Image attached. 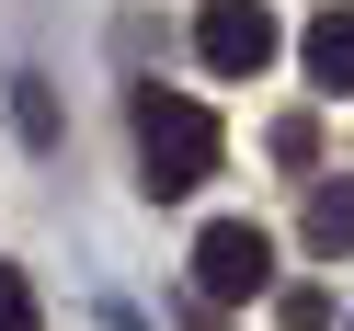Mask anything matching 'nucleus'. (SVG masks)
Masks as SVG:
<instances>
[{
	"instance_id": "f257e3e1",
	"label": "nucleus",
	"mask_w": 354,
	"mask_h": 331,
	"mask_svg": "<svg viewBox=\"0 0 354 331\" xmlns=\"http://www.w3.org/2000/svg\"><path fill=\"white\" fill-rule=\"evenodd\" d=\"M126 115H138V160H149L138 183H149V194H194V183L217 171V115H206L194 92H160V80H149Z\"/></svg>"
},
{
	"instance_id": "f03ea898",
	"label": "nucleus",
	"mask_w": 354,
	"mask_h": 331,
	"mask_svg": "<svg viewBox=\"0 0 354 331\" xmlns=\"http://www.w3.org/2000/svg\"><path fill=\"white\" fill-rule=\"evenodd\" d=\"M194 297H206V308H252V297H274V240H263L252 217H217V229L194 240Z\"/></svg>"
},
{
	"instance_id": "7ed1b4c3",
	"label": "nucleus",
	"mask_w": 354,
	"mask_h": 331,
	"mask_svg": "<svg viewBox=\"0 0 354 331\" xmlns=\"http://www.w3.org/2000/svg\"><path fill=\"white\" fill-rule=\"evenodd\" d=\"M274 12H263V0H206V12H194V57H206L217 80H263L274 69Z\"/></svg>"
},
{
	"instance_id": "20e7f679",
	"label": "nucleus",
	"mask_w": 354,
	"mask_h": 331,
	"mask_svg": "<svg viewBox=\"0 0 354 331\" xmlns=\"http://www.w3.org/2000/svg\"><path fill=\"white\" fill-rule=\"evenodd\" d=\"M297 57H308V80H320V92H354V0H331V12H308Z\"/></svg>"
},
{
	"instance_id": "39448f33",
	"label": "nucleus",
	"mask_w": 354,
	"mask_h": 331,
	"mask_svg": "<svg viewBox=\"0 0 354 331\" xmlns=\"http://www.w3.org/2000/svg\"><path fill=\"white\" fill-rule=\"evenodd\" d=\"M308 252H331V263L354 252V183H320V194H308Z\"/></svg>"
},
{
	"instance_id": "423d86ee",
	"label": "nucleus",
	"mask_w": 354,
	"mask_h": 331,
	"mask_svg": "<svg viewBox=\"0 0 354 331\" xmlns=\"http://www.w3.org/2000/svg\"><path fill=\"white\" fill-rule=\"evenodd\" d=\"M274 331H331V297L320 285H274Z\"/></svg>"
},
{
	"instance_id": "0eeeda50",
	"label": "nucleus",
	"mask_w": 354,
	"mask_h": 331,
	"mask_svg": "<svg viewBox=\"0 0 354 331\" xmlns=\"http://www.w3.org/2000/svg\"><path fill=\"white\" fill-rule=\"evenodd\" d=\"M0 331H35V285L12 274V263H0Z\"/></svg>"
}]
</instances>
